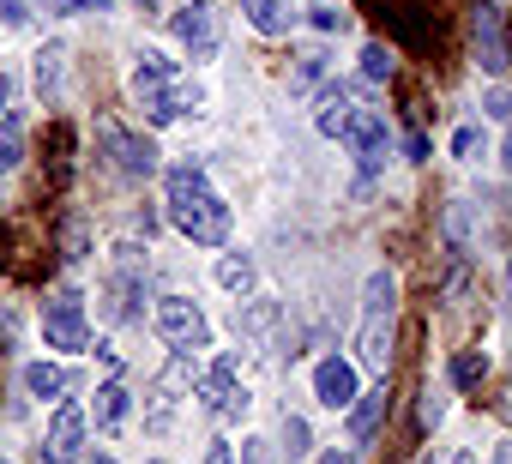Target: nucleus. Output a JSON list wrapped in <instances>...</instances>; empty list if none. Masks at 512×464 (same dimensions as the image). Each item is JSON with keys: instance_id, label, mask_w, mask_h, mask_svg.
Masks as SVG:
<instances>
[{"instance_id": "29", "label": "nucleus", "mask_w": 512, "mask_h": 464, "mask_svg": "<svg viewBox=\"0 0 512 464\" xmlns=\"http://www.w3.org/2000/svg\"><path fill=\"white\" fill-rule=\"evenodd\" d=\"M0 19H7V25H31V0H0Z\"/></svg>"}, {"instance_id": "31", "label": "nucleus", "mask_w": 512, "mask_h": 464, "mask_svg": "<svg viewBox=\"0 0 512 464\" xmlns=\"http://www.w3.org/2000/svg\"><path fill=\"white\" fill-rule=\"evenodd\" d=\"M314 25H320V31H338V25H344V13H332V7H314Z\"/></svg>"}, {"instance_id": "32", "label": "nucleus", "mask_w": 512, "mask_h": 464, "mask_svg": "<svg viewBox=\"0 0 512 464\" xmlns=\"http://www.w3.org/2000/svg\"><path fill=\"white\" fill-rule=\"evenodd\" d=\"M241 464H266V440H247L241 446Z\"/></svg>"}, {"instance_id": "25", "label": "nucleus", "mask_w": 512, "mask_h": 464, "mask_svg": "<svg viewBox=\"0 0 512 464\" xmlns=\"http://www.w3.org/2000/svg\"><path fill=\"white\" fill-rule=\"evenodd\" d=\"M115 0H49V13H61V19H73V13H109Z\"/></svg>"}, {"instance_id": "5", "label": "nucleus", "mask_w": 512, "mask_h": 464, "mask_svg": "<svg viewBox=\"0 0 512 464\" xmlns=\"http://www.w3.org/2000/svg\"><path fill=\"white\" fill-rule=\"evenodd\" d=\"M169 31H175V43H181L193 61H211V55L223 49V13L211 7V0H187V7L169 19Z\"/></svg>"}, {"instance_id": "28", "label": "nucleus", "mask_w": 512, "mask_h": 464, "mask_svg": "<svg viewBox=\"0 0 512 464\" xmlns=\"http://www.w3.org/2000/svg\"><path fill=\"white\" fill-rule=\"evenodd\" d=\"M482 115H494V121H512V97H506V91H488V97H482Z\"/></svg>"}, {"instance_id": "18", "label": "nucleus", "mask_w": 512, "mask_h": 464, "mask_svg": "<svg viewBox=\"0 0 512 464\" xmlns=\"http://www.w3.org/2000/svg\"><path fill=\"white\" fill-rule=\"evenodd\" d=\"M121 422H127V386L103 380L97 386V428H121Z\"/></svg>"}, {"instance_id": "4", "label": "nucleus", "mask_w": 512, "mask_h": 464, "mask_svg": "<svg viewBox=\"0 0 512 464\" xmlns=\"http://www.w3.org/2000/svg\"><path fill=\"white\" fill-rule=\"evenodd\" d=\"M43 332H49V350H91V320H85V302L73 284H61L43 308Z\"/></svg>"}, {"instance_id": "24", "label": "nucleus", "mask_w": 512, "mask_h": 464, "mask_svg": "<svg viewBox=\"0 0 512 464\" xmlns=\"http://www.w3.org/2000/svg\"><path fill=\"white\" fill-rule=\"evenodd\" d=\"M284 452L290 458H308V422L302 416H284Z\"/></svg>"}, {"instance_id": "2", "label": "nucleus", "mask_w": 512, "mask_h": 464, "mask_svg": "<svg viewBox=\"0 0 512 464\" xmlns=\"http://www.w3.org/2000/svg\"><path fill=\"white\" fill-rule=\"evenodd\" d=\"M127 91H133V103H139V115H145L151 127H169V121H181L187 109H199V85H193L169 55H157V49H139Z\"/></svg>"}, {"instance_id": "21", "label": "nucleus", "mask_w": 512, "mask_h": 464, "mask_svg": "<svg viewBox=\"0 0 512 464\" xmlns=\"http://www.w3.org/2000/svg\"><path fill=\"white\" fill-rule=\"evenodd\" d=\"M392 73H398L392 49H386V43H368V49H362V79H368V85H386Z\"/></svg>"}, {"instance_id": "15", "label": "nucleus", "mask_w": 512, "mask_h": 464, "mask_svg": "<svg viewBox=\"0 0 512 464\" xmlns=\"http://www.w3.org/2000/svg\"><path fill=\"white\" fill-rule=\"evenodd\" d=\"M272 326H278V302H247V308H235V332H241L247 344H260V350H266Z\"/></svg>"}, {"instance_id": "13", "label": "nucleus", "mask_w": 512, "mask_h": 464, "mask_svg": "<svg viewBox=\"0 0 512 464\" xmlns=\"http://www.w3.org/2000/svg\"><path fill=\"white\" fill-rule=\"evenodd\" d=\"M476 55L488 73H506L512 49H506V31H500V7H476Z\"/></svg>"}, {"instance_id": "8", "label": "nucleus", "mask_w": 512, "mask_h": 464, "mask_svg": "<svg viewBox=\"0 0 512 464\" xmlns=\"http://www.w3.org/2000/svg\"><path fill=\"white\" fill-rule=\"evenodd\" d=\"M97 139H103L115 175H127V181H151V175H157V145H151V139H139V133H127V127H115V121H103Z\"/></svg>"}, {"instance_id": "35", "label": "nucleus", "mask_w": 512, "mask_h": 464, "mask_svg": "<svg viewBox=\"0 0 512 464\" xmlns=\"http://www.w3.org/2000/svg\"><path fill=\"white\" fill-rule=\"evenodd\" d=\"M205 464H229V446H223V440H217V446H211V452H205Z\"/></svg>"}, {"instance_id": "3", "label": "nucleus", "mask_w": 512, "mask_h": 464, "mask_svg": "<svg viewBox=\"0 0 512 464\" xmlns=\"http://www.w3.org/2000/svg\"><path fill=\"white\" fill-rule=\"evenodd\" d=\"M392 332H398V278L380 266L362 290V326H356V362L368 374L392 368Z\"/></svg>"}, {"instance_id": "7", "label": "nucleus", "mask_w": 512, "mask_h": 464, "mask_svg": "<svg viewBox=\"0 0 512 464\" xmlns=\"http://www.w3.org/2000/svg\"><path fill=\"white\" fill-rule=\"evenodd\" d=\"M199 404H205L211 416H223V422L247 416V386H241V362H235V356H217V362L199 374Z\"/></svg>"}, {"instance_id": "17", "label": "nucleus", "mask_w": 512, "mask_h": 464, "mask_svg": "<svg viewBox=\"0 0 512 464\" xmlns=\"http://www.w3.org/2000/svg\"><path fill=\"white\" fill-rule=\"evenodd\" d=\"M25 392H31V398H43V404H49V398L61 404V392H67V374H61L55 362H31V368H25Z\"/></svg>"}, {"instance_id": "14", "label": "nucleus", "mask_w": 512, "mask_h": 464, "mask_svg": "<svg viewBox=\"0 0 512 464\" xmlns=\"http://www.w3.org/2000/svg\"><path fill=\"white\" fill-rule=\"evenodd\" d=\"M380 422H386V386L356 392V404H350V440H356V446H368V440L380 434Z\"/></svg>"}, {"instance_id": "38", "label": "nucleus", "mask_w": 512, "mask_h": 464, "mask_svg": "<svg viewBox=\"0 0 512 464\" xmlns=\"http://www.w3.org/2000/svg\"><path fill=\"white\" fill-rule=\"evenodd\" d=\"M500 163H506V175H512V127H506V151H500Z\"/></svg>"}, {"instance_id": "23", "label": "nucleus", "mask_w": 512, "mask_h": 464, "mask_svg": "<svg viewBox=\"0 0 512 464\" xmlns=\"http://www.w3.org/2000/svg\"><path fill=\"white\" fill-rule=\"evenodd\" d=\"M452 151H458V163H476L482 157V127H458L452 133Z\"/></svg>"}, {"instance_id": "30", "label": "nucleus", "mask_w": 512, "mask_h": 464, "mask_svg": "<svg viewBox=\"0 0 512 464\" xmlns=\"http://www.w3.org/2000/svg\"><path fill=\"white\" fill-rule=\"evenodd\" d=\"M326 73V55H302V67H296V85H314Z\"/></svg>"}, {"instance_id": "12", "label": "nucleus", "mask_w": 512, "mask_h": 464, "mask_svg": "<svg viewBox=\"0 0 512 464\" xmlns=\"http://www.w3.org/2000/svg\"><path fill=\"white\" fill-rule=\"evenodd\" d=\"M350 121H356V91H350V85H320V97H314V127H320L326 139H344Z\"/></svg>"}, {"instance_id": "42", "label": "nucleus", "mask_w": 512, "mask_h": 464, "mask_svg": "<svg viewBox=\"0 0 512 464\" xmlns=\"http://www.w3.org/2000/svg\"><path fill=\"white\" fill-rule=\"evenodd\" d=\"M151 464H157V458H151Z\"/></svg>"}, {"instance_id": "10", "label": "nucleus", "mask_w": 512, "mask_h": 464, "mask_svg": "<svg viewBox=\"0 0 512 464\" xmlns=\"http://www.w3.org/2000/svg\"><path fill=\"white\" fill-rule=\"evenodd\" d=\"M344 145L356 151V163L374 175L380 163H386V151H392V139H386V121L374 115V109H356V121L344 127Z\"/></svg>"}, {"instance_id": "37", "label": "nucleus", "mask_w": 512, "mask_h": 464, "mask_svg": "<svg viewBox=\"0 0 512 464\" xmlns=\"http://www.w3.org/2000/svg\"><path fill=\"white\" fill-rule=\"evenodd\" d=\"M320 464H356V458H350V452H326Z\"/></svg>"}, {"instance_id": "34", "label": "nucleus", "mask_w": 512, "mask_h": 464, "mask_svg": "<svg viewBox=\"0 0 512 464\" xmlns=\"http://www.w3.org/2000/svg\"><path fill=\"white\" fill-rule=\"evenodd\" d=\"M7 97H13V73L0 67V115H7Z\"/></svg>"}, {"instance_id": "36", "label": "nucleus", "mask_w": 512, "mask_h": 464, "mask_svg": "<svg viewBox=\"0 0 512 464\" xmlns=\"http://www.w3.org/2000/svg\"><path fill=\"white\" fill-rule=\"evenodd\" d=\"M494 464H512V440H506V446H494Z\"/></svg>"}, {"instance_id": "22", "label": "nucleus", "mask_w": 512, "mask_h": 464, "mask_svg": "<svg viewBox=\"0 0 512 464\" xmlns=\"http://www.w3.org/2000/svg\"><path fill=\"white\" fill-rule=\"evenodd\" d=\"M482 374H488V356L482 350H458L452 356V386H476Z\"/></svg>"}, {"instance_id": "19", "label": "nucleus", "mask_w": 512, "mask_h": 464, "mask_svg": "<svg viewBox=\"0 0 512 464\" xmlns=\"http://www.w3.org/2000/svg\"><path fill=\"white\" fill-rule=\"evenodd\" d=\"M61 61H67V55H61L55 43L37 49V97H43V103H55V91H61Z\"/></svg>"}, {"instance_id": "33", "label": "nucleus", "mask_w": 512, "mask_h": 464, "mask_svg": "<svg viewBox=\"0 0 512 464\" xmlns=\"http://www.w3.org/2000/svg\"><path fill=\"white\" fill-rule=\"evenodd\" d=\"M428 464H476V458H470V452H458V446H452V452H440V458H428Z\"/></svg>"}, {"instance_id": "1", "label": "nucleus", "mask_w": 512, "mask_h": 464, "mask_svg": "<svg viewBox=\"0 0 512 464\" xmlns=\"http://www.w3.org/2000/svg\"><path fill=\"white\" fill-rule=\"evenodd\" d=\"M163 187H169V223L187 242H199V248H223L229 242V205L217 199V187L205 181L199 163H175L163 175Z\"/></svg>"}, {"instance_id": "26", "label": "nucleus", "mask_w": 512, "mask_h": 464, "mask_svg": "<svg viewBox=\"0 0 512 464\" xmlns=\"http://www.w3.org/2000/svg\"><path fill=\"white\" fill-rule=\"evenodd\" d=\"M440 422H446V392L428 386V392H422V428H440Z\"/></svg>"}, {"instance_id": "9", "label": "nucleus", "mask_w": 512, "mask_h": 464, "mask_svg": "<svg viewBox=\"0 0 512 464\" xmlns=\"http://www.w3.org/2000/svg\"><path fill=\"white\" fill-rule=\"evenodd\" d=\"M43 464H85V410L73 398L55 404L49 440H43Z\"/></svg>"}, {"instance_id": "11", "label": "nucleus", "mask_w": 512, "mask_h": 464, "mask_svg": "<svg viewBox=\"0 0 512 464\" xmlns=\"http://www.w3.org/2000/svg\"><path fill=\"white\" fill-rule=\"evenodd\" d=\"M314 398H320L326 410H350V404H356V368H350L344 356L314 362Z\"/></svg>"}, {"instance_id": "20", "label": "nucleus", "mask_w": 512, "mask_h": 464, "mask_svg": "<svg viewBox=\"0 0 512 464\" xmlns=\"http://www.w3.org/2000/svg\"><path fill=\"white\" fill-rule=\"evenodd\" d=\"M217 284L235 290V296L253 290V260H247V254H223V260H217Z\"/></svg>"}, {"instance_id": "40", "label": "nucleus", "mask_w": 512, "mask_h": 464, "mask_svg": "<svg viewBox=\"0 0 512 464\" xmlns=\"http://www.w3.org/2000/svg\"><path fill=\"white\" fill-rule=\"evenodd\" d=\"M139 7H151V0H139Z\"/></svg>"}, {"instance_id": "27", "label": "nucleus", "mask_w": 512, "mask_h": 464, "mask_svg": "<svg viewBox=\"0 0 512 464\" xmlns=\"http://www.w3.org/2000/svg\"><path fill=\"white\" fill-rule=\"evenodd\" d=\"M19 157H25V145H19V133H13V127H0V175H7V169H13Z\"/></svg>"}, {"instance_id": "16", "label": "nucleus", "mask_w": 512, "mask_h": 464, "mask_svg": "<svg viewBox=\"0 0 512 464\" xmlns=\"http://www.w3.org/2000/svg\"><path fill=\"white\" fill-rule=\"evenodd\" d=\"M241 13H247V25L260 31V37H284V31H290L284 0H241Z\"/></svg>"}, {"instance_id": "39", "label": "nucleus", "mask_w": 512, "mask_h": 464, "mask_svg": "<svg viewBox=\"0 0 512 464\" xmlns=\"http://www.w3.org/2000/svg\"><path fill=\"white\" fill-rule=\"evenodd\" d=\"M97 464H115V458H97Z\"/></svg>"}, {"instance_id": "41", "label": "nucleus", "mask_w": 512, "mask_h": 464, "mask_svg": "<svg viewBox=\"0 0 512 464\" xmlns=\"http://www.w3.org/2000/svg\"><path fill=\"white\" fill-rule=\"evenodd\" d=\"M0 464H7V458H0Z\"/></svg>"}, {"instance_id": "6", "label": "nucleus", "mask_w": 512, "mask_h": 464, "mask_svg": "<svg viewBox=\"0 0 512 464\" xmlns=\"http://www.w3.org/2000/svg\"><path fill=\"white\" fill-rule=\"evenodd\" d=\"M157 332H163L169 350H205V344H211V320H205V308L187 302V296H163V302H157Z\"/></svg>"}]
</instances>
